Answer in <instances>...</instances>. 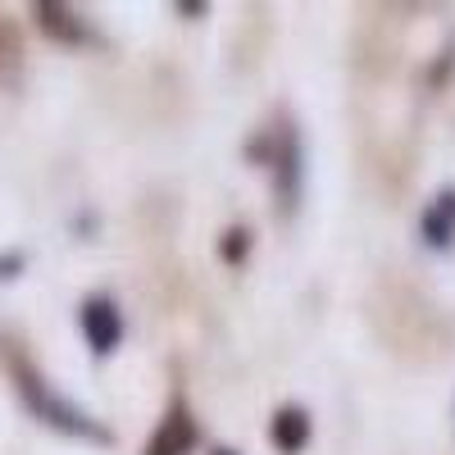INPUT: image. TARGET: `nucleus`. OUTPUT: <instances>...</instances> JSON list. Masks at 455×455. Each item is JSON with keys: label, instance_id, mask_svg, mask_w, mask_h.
<instances>
[{"label": "nucleus", "instance_id": "nucleus-1", "mask_svg": "<svg viewBox=\"0 0 455 455\" xmlns=\"http://www.w3.org/2000/svg\"><path fill=\"white\" fill-rule=\"evenodd\" d=\"M23 396H28V405L42 414L46 424H55V428H64V433H78V437H100V442H105V428L87 424V414H78L68 401H55L32 373H23Z\"/></svg>", "mask_w": 455, "mask_h": 455}, {"label": "nucleus", "instance_id": "nucleus-2", "mask_svg": "<svg viewBox=\"0 0 455 455\" xmlns=\"http://www.w3.org/2000/svg\"><path fill=\"white\" fill-rule=\"evenodd\" d=\"M83 337H87V347L96 355H109L124 341V315L109 296H92L83 306Z\"/></svg>", "mask_w": 455, "mask_h": 455}, {"label": "nucleus", "instance_id": "nucleus-3", "mask_svg": "<svg viewBox=\"0 0 455 455\" xmlns=\"http://www.w3.org/2000/svg\"><path fill=\"white\" fill-rule=\"evenodd\" d=\"M192 446H196V424H192V414H187V410H169L164 424L156 428V437H150L146 455H187Z\"/></svg>", "mask_w": 455, "mask_h": 455}, {"label": "nucleus", "instance_id": "nucleus-4", "mask_svg": "<svg viewBox=\"0 0 455 455\" xmlns=\"http://www.w3.org/2000/svg\"><path fill=\"white\" fill-rule=\"evenodd\" d=\"M419 233H424V237H428V246H437V251H446V246L455 242V187H446V192L424 210Z\"/></svg>", "mask_w": 455, "mask_h": 455}, {"label": "nucleus", "instance_id": "nucleus-5", "mask_svg": "<svg viewBox=\"0 0 455 455\" xmlns=\"http://www.w3.org/2000/svg\"><path fill=\"white\" fill-rule=\"evenodd\" d=\"M274 442H278V451L300 455V451H306V442H310V414L300 410V405H283L274 414Z\"/></svg>", "mask_w": 455, "mask_h": 455}, {"label": "nucleus", "instance_id": "nucleus-6", "mask_svg": "<svg viewBox=\"0 0 455 455\" xmlns=\"http://www.w3.org/2000/svg\"><path fill=\"white\" fill-rule=\"evenodd\" d=\"M246 237H251L246 228H233V233H228V242H223V259H228V264H237V259L246 255V246H251Z\"/></svg>", "mask_w": 455, "mask_h": 455}, {"label": "nucleus", "instance_id": "nucleus-7", "mask_svg": "<svg viewBox=\"0 0 455 455\" xmlns=\"http://www.w3.org/2000/svg\"><path fill=\"white\" fill-rule=\"evenodd\" d=\"M19 264H23L19 255H5V259H0V278H14V269H19Z\"/></svg>", "mask_w": 455, "mask_h": 455}, {"label": "nucleus", "instance_id": "nucleus-8", "mask_svg": "<svg viewBox=\"0 0 455 455\" xmlns=\"http://www.w3.org/2000/svg\"><path fill=\"white\" fill-rule=\"evenodd\" d=\"M214 455H237V451H228V446H219V451H214Z\"/></svg>", "mask_w": 455, "mask_h": 455}]
</instances>
